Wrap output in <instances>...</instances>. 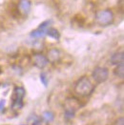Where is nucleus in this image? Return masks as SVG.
<instances>
[{
    "instance_id": "f257e3e1",
    "label": "nucleus",
    "mask_w": 124,
    "mask_h": 125,
    "mask_svg": "<svg viewBox=\"0 0 124 125\" xmlns=\"http://www.w3.org/2000/svg\"><path fill=\"white\" fill-rule=\"evenodd\" d=\"M94 90V86L87 76L81 77L74 86V92L80 96H89Z\"/></svg>"
},
{
    "instance_id": "f03ea898",
    "label": "nucleus",
    "mask_w": 124,
    "mask_h": 125,
    "mask_svg": "<svg viewBox=\"0 0 124 125\" xmlns=\"http://www.w3.org/2000/svg\"><path fill=\"white\" fill-rule=\"evenodd\" d=\"M95 21L100 26H108L114 21V13L111 10H99L95 13Z\"/></svg>"
},
{
    "instance_id": "7ed1b4c3",
    "label": "nucleus",
    "mask_w": 124,
    "mask_h": 125,
    "mask_svg": "<svg viewBox=\"0 0 124 125\" xmlns=\"http://www.w3.org/2000/svg\"><path fill=\"white\" fill-rule=\"evenodd\" d=\"M25 96V90L22 87L16 86L13 89V93L11 95V108L13 110H19L23 106V98Z\"/></svg>"
},
{
    "instance_id": "20e7f679",
    "label": "nucleus",
    "mask_w": 124,
    "mask_h": 125,
    "mask_svg": "<svg viewBox=\"0 0 124 125\" xmlns=\"http://www.w3.org/2000/svg\"><path fill=\"white\" fill-rule=\"evenodd\" d=\"M108 75H109V71L105 67H96L92 73L93 78L97 83H102L104 81H106L108 78Z\"/></svg>"
},
{
    "instance_id": "39448f33",
    "label": "nucleus",
    "mask_w": 124,
    "mask_h": 125,
    "mask_svg": "<svg viewBox=\"0 0 124 125\" xmlns=\"http://www.w3.org/2000/svg\"><path fill=\"white\" fill-rule=\"evenodd\" d=\"M51 23H52L51 20L44 21L43 23H41V24L39 25V27H38L36 30L31 31V36L33 37V38H40V37H43V36L46 34V31L48 30V27H49V25H50Z\"/></svg>"
},
{
    "instance_id": "423d86ee",
    "label": "nucleus",
    "mask_w": 124,
    "mask_h": 125,
    "mask_svg": "<svg viewBox=\"0 0 124 125\" xmlns=\"http://www.w3.org/2000/svg\"><path fill=\"white\" fill-rule=\"evenodd\" d=\"M32 58H33V64H34L37 68H39V69L45 68V67L47 66V64H48V59H47V57H46L44 54L40 53V52L34 53Z\"/></svg>"
},
{
    "instance_id": "0eeeda50",
    "label": "nucleus",
    "mask_w": 124,
    "mask_h": 125,
    "mask_svg": "<svg viewBox=\"0 0 124 125\" xmlns=\"http://www.w3.org/2000/svg\"><path fill=\"white\" fill-rule=\"evenodd\" d=\"M31 1L30 0H19L18 2V10L23 14H28L31 10Z\"/></svg>"
},
{
    "instance_id": "6e6552de",
    "label": "nucleus",
    "mask_w": 124,
    "mask_h": 125,
    "mask_svg": "<svg viewBox=\"0 0 124 125\" xmlns=\"http://www.w3.org/2000/svg\"><path fill=\"white\" fill-rule=\"evenodd\" d=\"M124 61V52L123 51H118V52H114L111 57V63L113 65H119L122 64Z\"/></svg>"
},
{
    "instance_id": "1a4fd4ad",
    "label": "nucleus",
    "mask_w": 124,
    "mask_h": 125,
    "mask_svg": "<svg viewBox=\"0 0 124 125\" xmlns=\"http://www.w3.org/2000/svg\"><path fill=\"white\" fill-rule=\"evenodd\" d=\"M60 58V52L57 49H52L51 51H49L48 52V60L52 63L57 62Z\"/></svg>"
},
{
    "instance_id": "9d476101",
    "label": "nucleus",
    "mask_w": 124,
    "mask_h": 125,
    "mask_svg": "<svg viewBox=\"0 0 124 125\" xmlns=\"http://www.w3.org/2000/svg\"><path fill=\"white\" fill-rule=\"evenodd\" d=\"M46 34L49 35L50 37L53 38V39H56V40H58V39L60 38V33H59V31H57L56 29H53V28L48 29L47 31H46Z\"/></svg>"
},
{
    "instance_id": "9b49d317",
    "label": "nucleus",
    "mask_w": 124,
    "mask_h": 125,
    "mask_svg": "<svg viewBox=\"0 0 124 125\" xmlns=\"http://www.w3.org/2000/svg\"><path fill=\"white\" fill-rule=\"evenodd\" d=\"M114 74L117 76V77H119V78H121V79H123L124 77V64H119V65H117V67L114 69Z\"/></svg>"
},
{
    "instance_id": "f8f14e48",
    "label": "nucleus",
    "mask_w": 124,
    "mask_h": 125,
    "mask_svg": "<svg viewBox=\"0 0 124 125\" xmlns=\"http://www.w3.org/2000/svg\"><path fill=\"white\" fill-rule=\"evenodd\" d=\"M74 113H75V110L72 107H68L65 110L64 115H65V117H66L67 120H70V119H72V117L74 116Z\"/></svg>"
},
{
    "instance_id": "ddd939ff",
    "label": "nucleus",
    "mask_w": 124,
    "mask_h": 125,
    "mask_svg": "<svg viewBox=\"0 0 124 125\" xmlns=\"http://www.w3.org/2000/svg\"><path fill=\"white\" fill-rule=\"evenodd\" d=\"M43 118L46 120V121H52L53 119V114L52 112L48 111V112H44L43 114Z\"/></svg>"
},
{
    "instance_id": "4468645a",
    "label": "nucleus",
    "mask_w": 124,
    "mask_h": 125,
    "mask_svg": "<svg viewBox=\"0 0 124 125\" xmlns=\"http://www.w3.org/2000/svg\"><path fill=\"white\" fill-rule=\"evenodd\" d=\"M40 78H41V82L44 84V86L48 85V78H47V74L45 73H41L40 74Z\"/></svg>"
},
{
    "instance_id": "2eb2a0df",
    "label": "nucleus",
    "mask_w": 124,
    "mask_h": 125,
    "mask_svg": "<svg viewBox=\"0 0 124 125\" xmlns=\"http://www.w3.org/2000/svg\"><path fill=\"white\" fill-rule=\"evenodd\" d=\"M115 125H124V117H123V116L119 117V118L116 120Z\"/></svg>"
},
{
    "instance_id": "dca6fc26",
    "label": "nucleus",
    "mask_w": 124,
    "mask_h": 125,
    "mask_svg": "<svg viewBox=\"0 0 124 125\" xmlns=\"http://www.w3.org/2000/svg\"><path fill=\"white\" fill-rule=\"evenodd\" d=\"M4 105H5V100H1V101H0V110L3 109Z\"/></svg>"
}]
</instances>
